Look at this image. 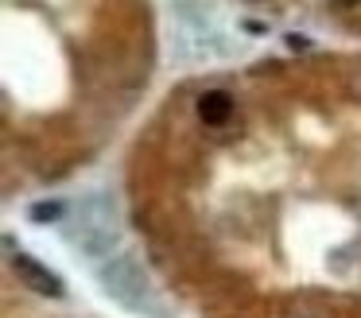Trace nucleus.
<instances>
[{"label":"nucleus","mask_w":361,"mask_h":318,"mask_svg":"<svg viewBox=\"0 0 361 318\" xmlns=\"http://www.w3.org/2000/svg\"><path fill=\"white\" fill-rule=\"evenodd\" d=\"M12 268H16V276L24 279L32 291H39V295H51V299H63L66 295V287H63V279L55 276L51 268H43L35 256H27V252H16L12 256Z\"/></svg>","instance_id":"1"},{"label":"nucleus","mask_w":361,"mask_h":318,"mask_svg":"<svg viewBox=\"0 0 361 318\" xmlns=\"http://www.w3.org/2000/svg\"><path fill=\"white\" fill-rule=\"evenodd\" d=\"M342 4H361V0H342Z\"/></svg>","instance_id":"5"},{"label":"nucleus","mask_w":361,"mask_h":318,"mask_svg":"<svg viewBox=\"0 0 361 318\" xmlns=\"http://www.w3.org/2000/svg\"><path fill=\"white\" fill-rule=\"evenodd\" d=\"M195 109H198V121L218 128V124H226L229 116H233V97H229L226 90H206Z\"/></svg>","instance_id":"2"},{"label":"nucleus","mask_w":361,"mask_h":318,"mask_svg":"<svg viewBox=\"0 0 361 318\" xmlns=\"http://www.w3.org/2000/svg\"><path fill=\"white\" fill-rule=\"evenodd\" d=\"M283 43H288L291 51H307V47H311V39H307V35H288Z\"/></svg>","instance_id":"4"},{"label":"nucleus","mask_w":361,"mask_h":318,"mask_svg":"<svg viewBox=\"0 0 361 318\" xmlns=\"http://www.w3.org/2000/svg\"><path fill=\"white\" fill-rule=\"evenodd\" d=\"M63 214H66L63 202H35V206L27 209V217H32V221H59Z\"/></svg>","instance_id":"3"}]
</instances>
